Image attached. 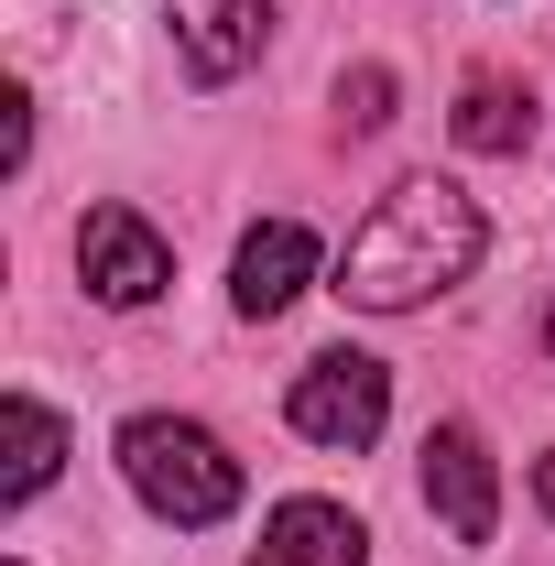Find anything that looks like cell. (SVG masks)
<instances>
[{
	"label": "cell",
	"mask_w": 555,
	"mask_h": 566,
	"mask_svg": "<svg viewBox=\"0 0 555 566\" xmlns=\"http://www.w3.org/2000/svg\"><path fill=\"white\" fill-rule=\"evenodd\" d=\"M480 208L447 186V175H404L381 208L348 229V262H338V294L359 316H404L425 294H447V283L480 273Z\"/></svg>",
	"instance_id": "6da1fadb"
},
{
	"label": "cell",
	"mask_w": 555,
	"mask_h": 566,
	"mask_svg": "<svg viewBox=\"0 0 555 566\" xmlns=\"http://www.w3.org/2000/svg\"><path fill=\"white\" fill-rule=\"evenodd\" d=\"M121 480L142 491V512H164V523H229L240 512V458L218 447L208 424L186 415H132L121 424Z\"/></svg>",
	"instance_id": "7a4b0ae2"
},
{
	"label": "cell",
	"mask_w": 555,
	"mask_h": 566,
	"mask_svg": "<svg viewBox=\"0 0 555 566\" xmlns=\"http://www.w3.org/2000/svg\"><path fill=\"white\" fill-rule=\"evenodd\" d=\"M283 415H294L305 447H370L381 415H392V370H381L370 349H316L305 370H294Z\"/></svg>",
	"instance_id": "3957f363"
},
{
	"label": "cell",
	"mask_w": 555,
	"mask_h": 566,
	"mask_svg": "<svg viewBox=\"0 0 555 566\" xmlns=\"http://www.w3.org/2000/svg\"><path fill=\"white\" fill-rule=\"evenodd\" d=\"M76 283L98 305H153L175 283V251H164V229L142 208H87L76 218Z\"/></svg>",
	"instance_id": "277c9868"
},
{
	"label": "cell",
	"mask_w": 555,
	"mask_h": 566,
	"mask_svg": "<svg viewBox=\"0 0 555 566\" xmlns=\"http://www.w3.org/2000/svg\"><path fill=\"white\" fill-rule=\"evenodd\" d=\"M425 501H436V523H447L458 545H490V534H501V469H490L480 424L447 415L425 436Z\"/></svg>",
	"instance_id": "5b68a950"
},
{
	"label": "cell",
	"mask_w": 555,
	"mask_h": 566,
	"mask_svg": "<svg viewBox=\"0 0 555 566\" xmlns=\"http://www.w3.org/2000/svg\"><path fill=\"white\" fill-rule=\"evenodd\" d=\"M164 22H175V55H186L197 87L251 76L262 44H273V0H164Z\"/></svg>",
	"instance_id": "8992f818"
},
{
	"label": "cell",
	"mask_w": 555,
	"mask_h": 566,
	"mask_svg": "<svg viewBox=\"0 0 555 566\" xmlns=\"http://www.w3.org/2000/svg\"><path fill=\"white\" fill-rule=\"evenodd\" d=\"M305 283H316V229H305V218H262V229L240 240L229 305H240V316H283Z\"/></svg>",
	"instance_id": "52a82bcc"
},
{
	"label": "cell",
	"mask_w": 555,
	"mask_h": 566,
	"mask_svg": "<svg viewBox=\"0 0 555 566\" xmlns=\"http://www.w3.org/2000/svg\"><path fill=\"white\" fill-rule=\"evenodd\" d=\"M359 512L348 501H283L273 523H262V545H251V566H359Z\"/></svg>",
	"instance_id": "ba28073f"
},
{
	"label": "cell",
	"mask_w": 555,
	"mask_h": 566,
	"mask_svg": "<svg viewBox=\"0 0 555 566\" xmlns=\"http://www.w3.org/2000/svg\"><path fill=\"white\" fill-rule=\"evenodd\" d=\"M55 469H66V415L33 403V392H11V469H0V501H44Z\"/></svg>",
	"instance_id": "9c48e42d"
},
{
	"label": "cell",
	"mask_w": 555,
	"mask_h": 566,
	"mask_svg": "<svg viewBox=\"0 0 555 566\" xmlns=\"http://www.w3.org/2000/svg\"><path fill=\"white\" fill-rule=\"evenodd\" d=\"M458 142L469 153H523L534 142V87L523 76H469L458 87Z\"/></svg>",
	"instance_id": "30bf717a"
},
{
	"label": "cell",
	"mask_w": 555,
	"mask_h": 566,
	"mask_svg": "<svg viewBox=\"0 0 555 566\" xmlns=\"http://www.w3.org/2000/svg\"><path fill=\"white\" fill-rule=\"evenodd\" d=\"M338 109H348V132H381V120H392V76H381V66L338 76Z\"/></svg>",
	"instance_id": "8fae6325"
},
{
	"label": "cell",
	"mask_w": 555,
	"mask_h": 566,
	"mask_svg": "<svg viewBox=\"0 0 555 566\" xmlns=\"http://www.w3.org/2000/svg\"><path fill=\"white\" fill-rule=\"evenodd\" d=\"M534 501H545V523H555V458H534Z\"/></svg>",
	"instance_id": "7c38bea8"
},
{
	"label": "cell",
	"mask_w": 555,
	"mask_h": 566,
	"mask_svg": "<svg viewBox=\"0 0 555 566\" xmlns=\"http://www.w3.org/2000/svg\"><path fill=\"white\" fill-rule=\"evenodd\" d=\"M545 349H555V316H545Z\"/></svg>",
	"instance_id": "4fadbf2b"
}]
</instances>
